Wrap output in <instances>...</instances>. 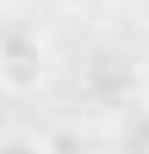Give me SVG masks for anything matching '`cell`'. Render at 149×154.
I'll return each mask as SVG.
<instances>
[{"label": "cell", "mask_w": 149, "mask_h": 154, "mask_svg": "<svg viewBox=\"0 0 149 154\" xmlns=\"http://www.w3.org/2000/svg\"><path fill=\"white\" fill-rule=\"evenodd\" d=\"M43 80V48L32 32H5L0 37V85L11 91H32Z\"/></svg>", "instance_id": "6da1fadb"}, {"label": "cell", "mask_w": 149, "mask_h": 154, "mask_svg": "<svg viewBox=\"0 0 149 154\" xmlns=\"http://www.w3.org/2000/svg\"><path fill=\"white\" fill-rule=\"evenodd\" d=\"M0 154H43V149H37V143H27V138H11Z\"/></svg>", "instance_id": "7a4b0ae2"}]
</instances>
